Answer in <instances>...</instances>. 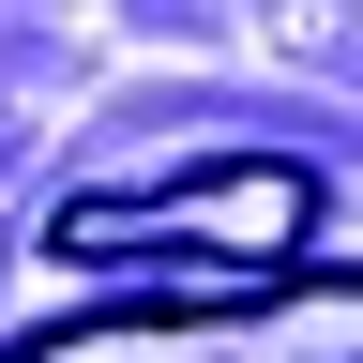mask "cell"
Masks as SVG:
<instances>
[{
  "instance_id": "obj_1",
  "label": "cell",
  "mask_w": 363,
  "mask_h": 363,
  "mask_svg": "<svg viewBox=\"0 0 363 363\" xmlns=\"http://www.w3.org/2000/svg\"><path fill=\"white\" fill-rule=\"evenodd\" d=\"M0 363H363V272H288V288H242V303L61 318V333H16Z\"/></svg>"
},
{
  "instance_id": "obj_2",
  "label": "cell",
  "mask_w": 363,
  "mask_h": 363,
  "mask_svg": "<svg viewBox=\"0 0 363 363\" xmlns=\"http://www.w3.org/2000/svg\"><path fill=\"white\" fill-rule=\"evenodd\" d=\"M303 227H318V182L303 167H197V182H152V197H61L45 212V242L61 257H212V272H272V257H303Z\"/></svg>"
}]
</instances>
